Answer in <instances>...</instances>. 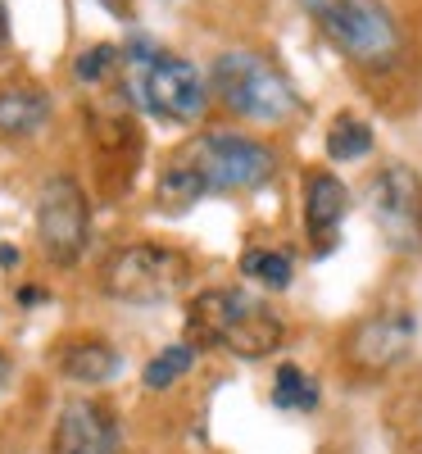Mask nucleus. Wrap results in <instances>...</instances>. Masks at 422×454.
Masks as SVG:
<instances>
[{
	"label": "nucleus",
	"mask_w": 422,
	"mask_h": 454,
	"mask_svg": "<svg viewBox=\"0 0 422 454\" xmlns=\"http://www.w3.org/2000/svg\"><path fill=\"white\" fill-rule=\"evenodd\" d=\"M19 263V250L14 246H0V269H14Z\"/></svg>",
	"instance_id": "obj_21"
},
{
	"label": "nucleus",
	"mask_w": 422,
	"mask_h": 454,
	"mask_svg": "<svg viewBox=\"0 0 422 454\" xmlns=\"http://www.w3.org/2000/svg\"><path fill=\"white\" fill-rule=\"evenodd\" d=\"M0 382H5V359H0Z\"/></svg>",
	"instance_id": "obj_23"
},
{
	"label": "nucleus",
	"mask_w": 422,
	"mask_h": 454,
	"mask_svg": "<svg viewBox=\"0 0 422 454\" xmlns=\"http://www.w3.org/2000/svg\"><path fill=\"white\" fill-rule=\"evenodd\" d=\"M368 214L381 241L409 254L422 246V177L409 164H387L368 182Z\"/></svg>",
	"instance_id": "obj_8"
},
{
	"label": "nucleus",
	"mask_w": 422,
	"mask_h": 454,
	"mask_svg": "<svg viewBox=\"0 0 422 454\" xmlns=\"http://www.w3.org/2000/svg\"><path fill=\"white\" fill-rule=\"evenodd\" d=\"M113 19H132V0H100Z\"/></svg>",
	"instance_id": "obj_19"
},
{
	"label": "nucleus",
	"mask_w": 422,
	"mask_h": 454,
	"mask_svg": "<svg viewBox=\"0 0 422 454\" xmlns=\"http://www.w3.org/2000/svg\"><path fill=\"white\" fill-rule=\"evenodd\" d=\"M345 205H350V192H345V182L336 173L314 168L309 177H304V237H309L314 254H332L336 250Z\"/></svg>",
	"instance_id": "obj_11"
},
{
	"label": "nucleus",
	"mask_w": 422,
	"mask_h": 454,
	"mask_svg": "<svg viewBox=\"0 0 422 454\" xmlns=\"http://www.w3.org/2000/svg\"><path fill=\"white\" fill-rule=\"evenodd\" d=\"M119 64H123L119 46H113V42H96V46H87L78 59H73V78H78L82 87H100V82H109L113 73H119Z\"/></svg>",
	"instance_id": "obj_18"
},
{
	"label": "nucleus",
	"mask_w": 422,
	"mask_h": 454,
	"mask_svg": "<svg viewBox=\"0 0 422 454\" xmlns=\"http://www.w3.org/2000/svg\"><path fill=\"white\" fill-rule=\"evenodd\" d=\"M55 368H59V377H68V382L100 387V382H109V377H119L123 355L100 336H73L55 350Z\"/></svg>",
	"instance_id": "obj_12"
},
{
	"label": "nucleus",
	"mask_w": 422,
	"mask_h": 454,
	"mask_svg": "<svg viewBox=\"0 0 422 454\" xmlns=\"http://www.w3.org/2000/svg\"><path fill=\"white\" fill-rule=\"evenodd\" d=\"M10 42V14H5V0H0V46Z\"/></svg>",
	"instance_id": "obj_22"
},
{
	"label": "nucleus",
	"mask_w": 422,
	"mask_h": 454,
	"mask_svg": "<svg viewBox=\"0 0 422 454\" xmlns=\"http://www.w3.org/2000/svg\"><path fill=\"white\" fill-rule=\"evenodd\" d=\"M123 64L132 73V91L145 114H155L164 123H196L209 100V82L200 78V68L164 51L150 36H132L123 46Z\"/></svg>",
	"instance_id": "obj_3"
},
{
	"label": "nucleus",
	"mask_w": 422,
	"mask_h": 454,
	"mask_svg": "<svg viewBox=\"0 0 422 454\" xmlns=\"http://www.w3.org/2000/svg\"><path fill=\"white\" fill-rule=\"evenodd\" d=\"M42 300H46V295L36 291V286H23V291H19V305H27V309H32V305H42Z\"/></svg>",
	"instance_id": "obj_20"
},
{
	"label": "nucleus",
	"mask_w": 422,
	"mask_h": 454,
	"mask_svg": "<svg viewBox=\"0 0 422 454\" xmlns=\"http://www.w3.org/2000/svg\"><path fill=\"white\" fill-rule=\"evenodd\" d=\"M300 5L345 59L381 68L400 55V27L381 0H300Z\"/></svg>",
	"instance_id": "obj_5"
},
{
	"label": "nucleus",
	"mask_w": 422,
	"mask_h": 454,
	"mask_svg": "<svg viewBox=\"0 0 422 454\" xmlns=\"http://www.w3.org/2000/svg\"><path fill=\"white\" fill-rule=\"evenodd\" d=\"M241 273H246L250 282H259L263 291H286L291 278H295L291 254H286V250H263V246H254V250L241 254Z\"/></svg>",
	"instance_id": "obj_14"
},
{
	"label": "nucleus",
	"mask_w": 422,
	"mask_h": 454,
	"mask_svg": "<svg viewBox=\"0 0 422 454\" xmlns=\"http://www.w3.org/2000/svg\"><path fill=\"white\" fill-rule=\"evenodd\" d=\"M191 364H196V346H191V340H177V346L160 350L155 359L145 364L141 382H145V391H164V387L177 382L182 372H191Z\"/></svg>",
	"instance_id": "obj_17"
},
{
	"label": "nucleus",
	"mask_w": 422,
	"mask_h": 454,
	"mask_svg": "<svg viewBox=\"0 0 422 454\" xmlns=\"http://www.w3.org/2000/svg\"><path fill=\"white\" fill-rule=\"evenodd\" d=\"M36 241H42L46 259L59 263V269H73L91 241L87 192L68 173H59L42 186V200H36Z\"/></svg>",
	"instance_id": "obj_7"
},
{
	"label": "nucleus",
	"mask_w": 422,
	"mask_h": 454,
	"mask_svg": "<svg viewBox=\"0 0 422 454\" xmlns=\"http://www.w3.org/2000/svg\"><path fill=\"white\" fill-rule=\"evenodd\" d=\"M273 404L286 409V413H309V409H318V387L304 377V368L282 364L277 377H273Z\"/></svg>",
	"instance_id": "obj_16"
},
{
	"label": "nucleus",
	"mask_w": 422,
	"mask_h": 454,
	"mask_svg": "<svg viewBox=\"0 0 422 454\" xmlns=\"http://www.w3.org/2000/svg\"><path fill=\"white\" fill-rule=\"evenodd\" d=\"M209 87L218 91V100L241 114V119H259V123H282L300 109L295 87L286 82V73L277 64H268L254 51H227L214 59L209 68Z\"/></svg>",
	"instance_id": "obj_4"
},
{
	"label": "nucleus",
	"mask_w": 422,
	"mask_h": 454,
	"mask_svg": "<svg viewBox=\"0 0 422 454\" xmlns=\"http://www.w3.org/2000/svg\"><path fill=\"white\" fill-rule=\"evenodd\" d=\"M123 436L113 413L96 400H68L51 432V454H119Z\"/></svg>",
	"instance_id": "obj_9"
},
{
	"label": "nucleus",
	"mask_w": 422,
	"mask_h": 454,
	"mask_svg": "<svg viewBox=\"0 0 422 454\" xmlns=\"http://www.w3.org/2000/svg\"><path fill=\"white\" fill-rule=\"evenodd\" d=\"M413 314L404 309H381L372 318H363L350 336V359L363 368V372H387L395 368L409 350H413Z\"/></svg>",
	"instance_id": "obj_10"
},
{
	"label": "nucleus",
	"mask_w": 422,
	"mask_h": 454,
	"mask_svg": "<svg viewBox=\"0 0 422 454\" xmlns=\"http://www.w3.org/2000/svg\"><path fill=\"white\" fill-rule=\"evenodd\" d=\"M51 119V96L32 87L0 91V137H32Z\"/></svg>",
	"instance_id": "obj_13"
},
{
	"label": "nucleus",
	"mask_w": 422,
	"mask_h": 454,
	"mask_svg": "<svg viewBox=\"0 0 422 454\" xmlns=\"http://www.w3.org/2000/svg\"><path fill=\"white\" fill-rule=\"evenodd\" d=\"M372 150V128L359 114H336L327 128V155L332 160H363Z\"/></svg>",
	"instance_id": "obj_15"
},
{
	"label": "nucleus",
	"mask_w": 422,
	"mask_h": 454,
	"mask_svg": "<svg viewBox=\"0 0 422 454\" xmlns=\"http://www.w3.org/2000/svg\"><path fill=\"white\" fill-rule=\"evenodd\" d=\"M186 336L196 346H218L241 359H268L286 340V327L250 291L218 286L186 305Z\"/></svg>",
	"instance_id": "obj_2"
},
{
	"label": "nucleus",
	"mask_w": 422,
	"mask_h": 454,
	"mask_svg": "<svg viewBox=\"0 0 422 454\" xmlns=\"http://www.w3.org/2000/svg\"><path fill=\"white\" fill-rule=\"evenodd\" d=\"M273 168H277V155L263 141L241 137V132H205L196 141H186L168 160V168L160 173L155 205L164 214H186L205 196L254 192V186L273 177Z\"/></svg>",
	"instance_id": "obj_1"
},
{
	"label": "nucleus",
	"mask_w": 422,
	"mask_h": 454,
	"mask_svg": "<svg viewBox=\"0 0 422 454\" xmlns=\"http://www.w3.org/2000/svg\"><path fill=\"white\" fill-rule=\"evenodd\" d=\"M100 286L119 305H164L191 286V259L160 241H137L105 259Z\"/></svg>",
	"instance_id": "obj_6"
}]
</instances>
